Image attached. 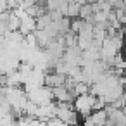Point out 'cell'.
<instances>
[{"label":"cell","mask_w":126,"mask_h":126,"mask_svg":"<svg viewBox=\"0 0 126 126\" xmlns=\"http://www.w3.org/2000/svg\"><path fill=\"white\" fill-rule=\"evenodd\" d=\"M54 90V98L57 102H73L74 100V93L71 88H67L66 85H61V86H55L52 88Z\"/></svg>","instance_id":"cell-1"},{"label":"cell","mask_w":126,"mask_h":126,"mask_svg":"<svg viewBox=\"0 0 126 126\" xmlns=\"http://www.w3.org/2000/svg\"><path fill=\"white\" fill-rule=\"evenodd\" d=\"M73 2H76V4H79V5H83V4H86V0H73Z\"/></svg>","instance_id":"cell-2"}]
</instances>
